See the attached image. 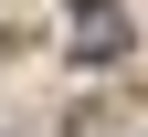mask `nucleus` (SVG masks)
I'll return each mask as SVG.
<instances>
[{
    "label": "nucleus",
    "instance_id": "nucleus-1",
    "mask_svg": "<svg viewBox=\"0 0 148 137\" xmlns=\"http://www.w3.org/2000/svg\"><path fill=\"white\" fill-rule=\"evenodd\" d=\"M116 42H127V32H116V11H85V42H74V53H85V63H106Z\"/></svg>",
    "mask_w": 148,
    "mask_h": 137
}]
</instances>
